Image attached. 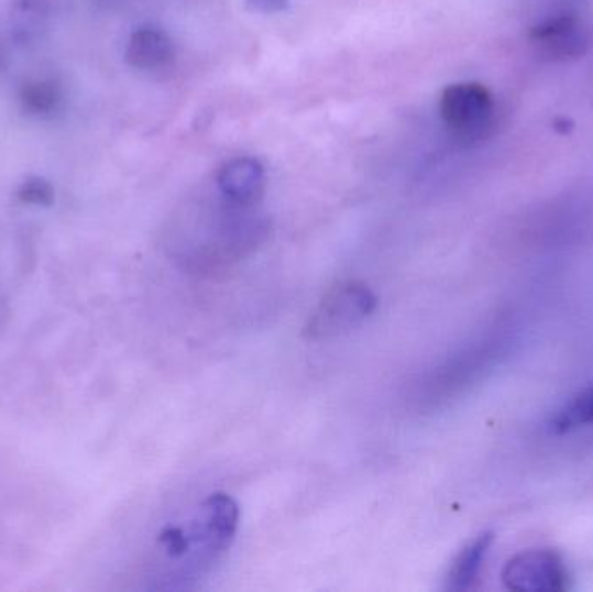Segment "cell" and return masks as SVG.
<instances>
[{
    "label": "cell",
    "mask_w": 593,
    "mask_h": 592,
    "mask_svg": "<svg viewBox=\"0 0 593 592\" xmlns=\"http://www.w3.org/2000/svg\"><path fill=\"white\" fill-rule=\"evenodd\" d=\"M257 2V8L261 4L266 6V11H275V8L273 6H276V8H282L283 0H255Z\"/></svg>",
    "instance_id": "cell-13"
},
{
    "label": "cell",
    "mask_w": 593,
    "mask_h": 592,
    "mask_svg": "<svg viewBox=\"0 0 593 592\" xmlns=\"http://www.w3.org/2000/svg\"><path fill=\"white\" fill-rule=\"evenodd\" d=\"M439 111L448 131L466 144L487 138L495 124V99L483 84H451L442 91Z\"/></svg>",
    "instance_id": "cell-3"
},
{
    "label": "cell",
    "mask_w": 593,
    "mask_h": 592,
    "mask_svg": "<svg viewBox=\"0 0 593 592\" xmlns=\"http://www.w3.org/2000/svg\"><path fill=\"white\" fill-rule=\"evenodd\" d=\"M553 131L559 132V134H562V136H568V134H571V132L574 131V122L571 119H568V117H557L556 120H553Z\"/></svg>",
    "instance_id": "cell-12"
},
{
    "label": "cell",
    "mask_w": 593,
    "mask_h": 592,
    "mask_svg": "<svg viewBox=\"0 0 593 592\" xmlns=\"http://www.w3.org/2000/svg\"><path fill=\"white\" fill-rule=\"evenodd\" d=\"M18 198L33 206H51L54 202V189L44 177H29L18 188Z\"/></svg>",
    "instance_id": "cell-11"
},
{
    "label": "cell",
    "mask_w": 593,
    "mask_h": 592,
    "mask_svg": "<svg viewBox=\"0 0 593 592\" xmlns=\"http://www.w3.org/2000/svg\"><path fill=\"white\" fill-rule=\"evenodd\" d=\"M495 535L493 531H483L477 535L472 542L463 547L457 560L453 561L450 573H448L447 589L453 592L469 591L477 582L487 552L492 549Z\"/></svg>",
    "instance_id": "cell-8"
},
{
    "label": "cell",
    "mask_w": 593,
    "mask_h": 592,
    "mask_svg": "<svg viewBox=\"0 0 593 592\" xmlns=\"http://www.w3.org/2000/svg\"><path fill=\"white\" fill-rule=\"evenodd\" d=\"M21 103L30 116L51 119L62 110L65 96L58 84L51 78H44V80L25 84L21 91Z\"/></svg>",
    "instance_id": "cell-9"
},
{
    "label": "cell",
    "mask_w": 593,
    "mask_h": 592,
    "mask_svg": "<svg viewBox=\"0 0 593 592\" xmlns=\"http://www.w3.org/2000/svg\"><path fill=\"white\" fill-rule=\"evenodd\" d=\"M47 20L44 0H20L13 9V32L18 41L30 42L37 37Z\"/></svg>",
    "instance_id": "cell-10"
},
{
    "label": "cell",
    "mask_w": 593,
    "mask_h": 592,
    "mask_svg": "<svg viewBox=\"0 0 593 592\" xmlns=\"http://www.w3.org/2000/svg\"><path fill=\"white\" fill-rule=\"evenodd\" d=\"M376 297L363 282L344 281L333 285L304 327V336L312 341L337 338L361 326L375 311Z\"/></svg>",
    "instance_id": "cell-2"
},
{
    "label": "cell",
    "mask_w": 593,
    "mask_h": 592,
    "mask_svg": "<svg viewBox=\"0 0 593 592\" xmlns=\"http://www.w3.org/2000/svg\"><path fill=\"white\" fill-rule=\"evenodd\" d=\"M240 522L237 501L230 495L212 494L201 502L188 527H168L160 535V546L168 558L201 572L231 546Z\"/></svg>",
    "instance_id": "cell-1"
},
{
    "label": "cell",
    "mask_w": 593,
    "mask_h": 592,
    "mask_svg": "<svg viewBox=\"0 0 593 592\" xmlns=\"http://www.w3.org/2000/svg\"><path fill=\"white\" fill-rule=\"evenodd\" d=\"M125 58L140 70H160L174 62V44L156 26H140L129 37Z\"/></svg>",
    "instance_id": "cell-7"
},
{
    "label": "cell",
    "mask_w": 593,
    "mask_h": 592,
    "mask_svg": "<svg viewBox=\"0 0 593 592\" xmlns=\"http://www.w3.org/2000/svg\"><path fill=\"white\" fill-rule=\"evenodd\" d=\"M529 39L550 59H578L589 50V35L576 14L564 13L541 21L529 30Z\"/></svg>",
    "instance_id": "cell-5"
},
{
    "label": "cell",
    "mask_w": 593,
    "mask_h": 592,
    "mask_svg": "<svg viewBox=\"0 0 593 592\" xmlns=\"http://www.w3.org/2000/svg\"><path fill=\"white\" fill-rule=\"evenodd\" d=\"M264 167L250 156L226 162L218 174L219 194L238 206L254 207L264 194Z\"/></svg>",
    "instance_id": "cell-6"
},
{
    "label": "cell",
    "mask_w": 593,
    "mask_h": 592,
    "mask_svg": "<svg viewBox=\"0 0 593 592\" xmlns=\"http://www.w3.org/2000/svg\"><path fill=\"white\" fill-rule=\"evenodd\" d=\"M505 588L523 592H562L569 589L564 560L550 549H531L514 556L502 572Z\"/></svg>",
    "instance_id": "cell-4"
}]
</instances>
